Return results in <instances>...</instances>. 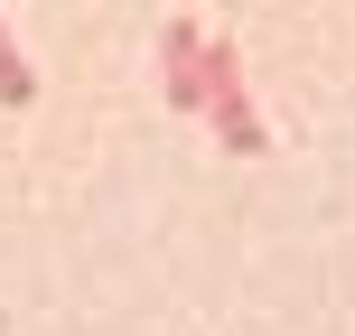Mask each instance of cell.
Instances as JSON below:
<instances>
[{
	"label": "cell",
	"instance_id": "2",
	"mask_svg": "<svg viewBox=\"0 0 355 336\" xmlns=\"http://www.w3.org/2000/svg\"><path fill=\"white\" fill-rule=\"evenodd\" d=\"M159 75H168V103L206 122V28L196 19H168L159 28Z\"/></svg>",
	"mask_w": 355,
	"mask_h": 336
},
{
	"label": "cell",
	"instance_id": "3",
	"mask_svg": "<svg viewBox=\"0 0 355 336\" xmlns=\"http://www.w3.org/2000/svg\"><path fill=\"white\" fill-rule=\"evenodd\" d=\"M28 94H37V85H28V66H19V47L0 37V103H28Z\"/></svg>",
	"mask_w": 355,
	"mask_h": 336
},
{
	"label": "cell",
	"instance_id": "1",
	"mask_svg": "<svg viewBox=\"0 0 355 336\" xmlns=\"http://www.w3.org/2000/svg\"><path fill=\"white\" fill-rule=\"evenodd\" d=\"M206 122H215V141L234 150V159H262V112H252V94H243V56H234V37H206Z\"/></svg>",
	"mask_w": 355,
	"mask_h": 336
}]
</instances>
